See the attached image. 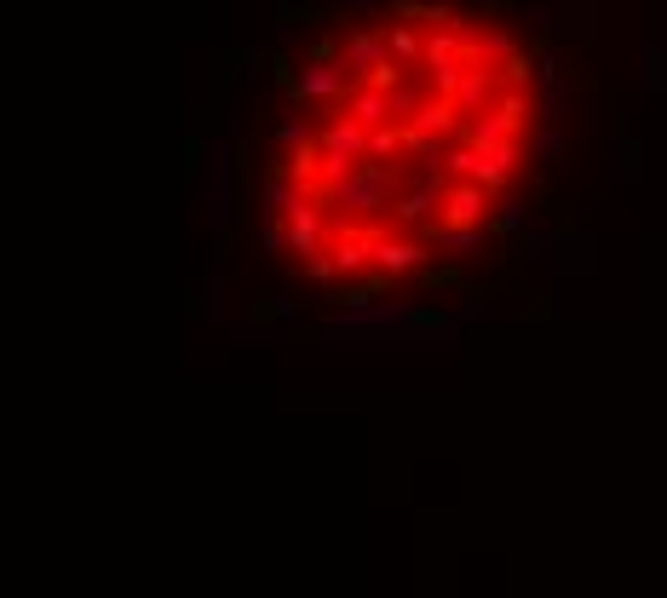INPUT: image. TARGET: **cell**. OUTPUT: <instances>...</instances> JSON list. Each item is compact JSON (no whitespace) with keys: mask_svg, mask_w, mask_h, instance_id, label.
Masks as SVG:
<instances>
[{"mask_svg":"<svg viewBox=\"0 0 667 598\" xmlns=\"http://www.w3.org/2000/svg\"><path fill=\"white\" fill-rule=\"evenodd\" d=\"M317 150H322V184L345 179L351 167L368 161V127L345 110H322L317 115Z\"/></svg>","mask_w":667,"mask_h":598,"instance_id":"6da1fadb","label":"cell"},{"mask_svg":"<svg viewBox=\"0 0 667 598\" xmlns=\"http://www.w3.org/2000/svg\"><path fill=\"white\" fill-rule=\"evenodd\" d=\"M426 259H432V242H426V236H414V230L391 225V230L374 236V276H386V282L426 271Z\"/></svg>","mask_w":667,"mask_h":598,"instance_id":"7a4b0ae2","label":"cell"},{"mask_svg":"<svg viewBox=\"0 0 667 598\" xmlns=\"http://www.w3.org/2000/svg\"><path fill=\"white\" fill-rule=\"evenodd\" d=\"M495 202H501V190H489V184H478V179H449L443 219H449V225H489V219H495Z\"/></svg>","mask_w":667,"mask_h":598,"instance_id":"3957f363","label":"cell"},{"mask_svg":"<svg viewBox=\"0 0 667 598\" xmlns=\"http://www.w3.org/2000/svg\"><path fill=\"white\" fill-rule=\"evenodd\" d=\"M340 58L351 64V75H357V81H368V75H374L380 64H391L386 23H380V29H374V23H363V29H351V35L340 41Z\"/></svg>","mask_w":667,"mask_h":598,"instance_id":"277c9868","label":"cell"},{"mask_svg":"<svg viewBox=\"0 0 667 598\" xmlns=\"http://www.w3.org/2000/svg\"><path fill=\"white\" fill-rule=\"evenodd\" d=\"M345 115H357V121H363L368 133H374V127H391V121H397V115H391V92L386 87H374V81H357V87L345 92V104H340Z\"/></svg>","mask_w":667,"mask_h":598,"instance_id":"5b68a950","label":"cell"},{"mask_svg":"<svg viewBox=\"0 0 667 598\" xmlns=\"http://www.w3.org/2000/svg\"><path fill=\"white\" fill-rule=\"evenodd\" d=\"M489 230H495V225H449V219H437V225L426 230V242L443 248L449 259H472V253L489 242Z\"/></svg>","mask_w":667,"mask_h":598,"instance_id":"8992f818","label":"cell"},{"mask_svg":"<svg viewBox=\"0 0 667 598\" xmlns=\"http://www.w3.org/2000/svg\"><path fill=\"white\" fill-rule=\"evenodd\" d=\"M472 64H512L518 58V41H512V29H501V23H489V29H478V41H472V52H466Z\"/></svg>","mask_w":667,"mask_h":598,"instance_id":"52a82bcc","label":"cell"},{"mask_svg":"<svg viewBox=\"0 0 667 598\" xmlns=\"http://www.w3.org/2000/svg\"><path fill=\"white\" fill-rule=\"evenodd\" d=\"M386 41H391V58L397 64H426V35H420V23L414 18H391L386 23Z\"/></svg>","mask_w":667,"mask_h":598,"instance_id":"ba28073f","label":"cell"},{"mask_svg":"<svg viewBox=\"0 0 667 598\" xmlns=\"http://www.w3.org/2000/svg\"><path fill=\"white\" fill-rule=\"evenodd\" d=\"M311 144H317V121L288 115V121L276 127V156H299V150H311Z\"/></svg>","mask_w":667,"mask_h":598,"instance_id":"9c48e42d","label":"cell"},{"mask_svg":"<svg viewBox=\"0 0 667 598\" xmlns=\"http://www.w3.org/2000/svg\"><path fill=\"white\" fill-rule=\"evenodd\" d=\"M489 225H495V230H506V236H518V230H524V202L501 190V202H495V219H489Z\"/></svg>","mask_w":667,"mask_h":598,"instance_id":"30bf717a","label":"cell"},{"mask_svg":"<svg viewBox=\"0 0 667 598\" xmlns=\"http://www.w3.org/2000/svg\"><path fill=\"white\" fill-rule=\"evenodd\" d=\"M299 271L311 276V282H340V265H334V253H328V248L311 253V259H299Z\"/></svg>","mask_w":667,"mask_h":598,"instance_id":"8fae6325","label":"cell"},{"mask_svg":"<svg viewBox=\"0 0 667 598\" xmlns=\"http://www.w3.org/2000/svg\"><path fill=\"white\" fill-rule=\"evenodd\" d=\"M644 69H650V75H644V87L662 92L667 87V52H662V46H650V52H644Z\"/></svg>","mask_w":667,"mask_h":598,"instance_id":"7c38bea8","label":"cell"},{"mask_svg":"<svg viewBox=\"0 0 667 598\" xmlns=\"http://www.w3.org/2000/svg\"><path fill=\"white\" fill-rule=\"evenodd\" d=\"M535 156H541V161H558V127H547V133L535 138Z\"/></svg>","mask_w":667,"mask_h":598,"instance_id":"4fadbf2b","label":"cell"},{"mask_svg":"<svg viewBox=\"0 0 667 598\" xmlns=\"http://www.w3.org/2000/svg\"><path fill=\"white\" fill-rule=\"evenodd\" d=\"M483 6H501V0H483Z\"/></svg>","mask_w":667,"mask_h":598,"instance_id":"5bb4252c","label":"cell"}]
</instances>
